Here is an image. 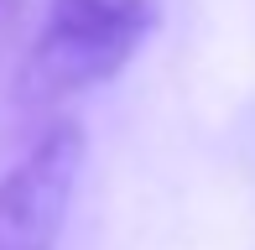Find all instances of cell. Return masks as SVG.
<instances>
[{"label":"cell","mask_w":255,"mask_h":250,"mask_svg":"<svg viewBox=\"0 0 255 250\" xmlns=\"http://www.w3.org/2000/svg\"><path fill=\"white\" fill-rule=\"evenodd\" d=\"M161 26V0H47L26 52V94L68 99L120 78Z\"/></svg>","instance_id":"1"},{"label":"cell","mask_w":255,"mask_h":250,"mask_svg":"<svg viewBox=\"0 0 255 250\" xmlns=\"http://www.w3.org/2000/svg\"><path fill=\"white\" fill-rule=\"evenodd\" d=\"M84 130L57 120L21 151L0 177V250H52L63 240L78 177H84Z\"/></svg>","instance_id":"2"}]
</instances>
